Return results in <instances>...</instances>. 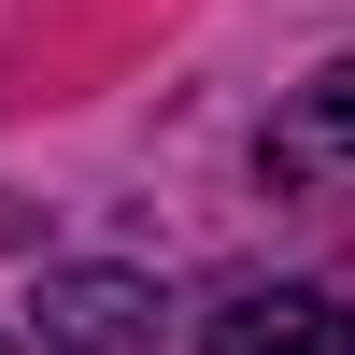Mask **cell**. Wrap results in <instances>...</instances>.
Segmentation results:
<instances>
[{
  "instance_id": "1",
  "label": "cell",
  "mask_w": 355,
  "mask_h": 355,
  "mask_svg": "<svg viewBox=\"0 0 355 355\" xmlns=\"http://www.w3.org/2000/svg\"><path fill=\"white\" fill-rule=\"evenodd\" d=\"M28 327H43V355H157V284L142 270H43Z\"/></svg>"
},
{
  "instance_id": "3",
  "label": "cell",
  "mask_w": 355,
  "mask_h": 355,
  "mask_svg": "<svg viewBox=\"0 0 355 355\" xmlns=\"http://www.w3.org/2000/svg\"><path fill=\"white\" fill-rule=\"evenodd\" d=\"M341 157H355V57H327V71L270 114V142H256L270 185H313V171H341Z\"/></svg>"
},
{
  "instance_id": "2",
  "label": "cell",
  "mask_w": 355,
  "mask_h": 355,
  "mask_svg": "<svg viewBox=\"0 0 355 355\" xmlns=\"http://www.w3.org/2000/svg\"><path fill=\"white\" fill-rule=\"evenodd\" d=\"M199 355H355V299H327V284H242L199 327Z\"/></svg>"
},
{
  "instance_id": "4",
  "label": "cell",
  "mask_w": 355,
  "mask_h": 355,
  "mask_svg": "<svg viewBox=\"0 0 355 355\" xmlns=\"http://www.w3.org/2000/svg\"><path fill=\"white\" fill-rule=\"evenodd\" d=\"M0 355H15V341H0Z\"/></svg>"
}]
</instances>
